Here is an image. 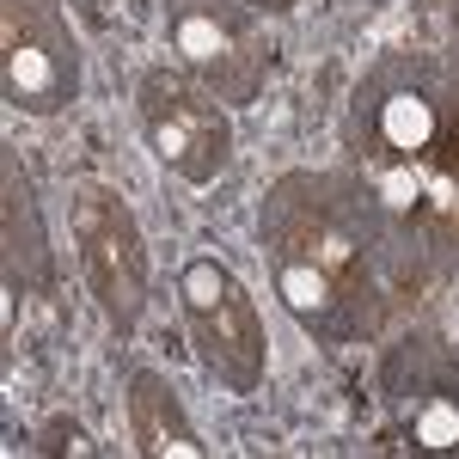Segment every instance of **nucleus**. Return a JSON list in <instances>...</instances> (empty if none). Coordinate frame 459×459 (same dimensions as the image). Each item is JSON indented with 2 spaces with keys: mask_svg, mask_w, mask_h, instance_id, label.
<instances>
[{
  "mask_svg": "<svg viewBox=\"0 0 459 459\" xmlns=\"http://www.w3.org/2000/svg\"><path fill=\"white\" fill-rule=\"evenodd\" d=\"M178 307L190 325L196 361L209 368L227 392H257L264 368H270V337H264V313L246 294V282L221 264V257H190L178 276Z\"/></svg>",
  "mask_w": 459,
  "mask_h": 459,
  "instance_id": "1",
  "label": "nucleus"
},
{
  "mask_svg": "<svg viewBox=\"0 0 459 459\" xmlns=\"http://www.w3.org/2000/svg\"><path fill=\"white\" fill-rule=\"evenodd\" d=\"M74 246H80V264H86V282L99 294V307L117 331H135V318L147 307V246L129 203L105 190V184H80L74 190Z\"/></svg>",
  "mask_w": 459,
  "mask_h": 459,
  "instance_id": "2",
  "label": "nucleus"
},
{
  "mask_svg": "<svg viewBox=\"0 0 459 459\" xmlns=\"http://www.w3.org/2000/svg\"><path fill=\"white\" fill-rule=\"evenodd\" d=\"M142 129L160 166H172L190 184H214L233 160V123L214 105V92L178 80V74H147L142 86Z\"/></svg>",
  "mask_w": 459,
  "mask_h": 459,
  "instance_id": "3",
  "label": "nucleus"
},
{
  "mask_svg": "<svg viewBox=\"0 0 459 459\" xmlns=\"http://www.w3.org/2000/svg\"><path fill=\"white\" fill-rule=\"evenodd\" d=\"M62 37H19L6 43V99L19 110H56L74 92V56H62Z\"/></svg>",
  "mask_w": 459,
  "mask_h": 459,
  "instance_id": "4",
  "label": "nucleus"
},
{
  "mask_svg": "<svg viewBox=\"0 0 459 459\" xmlns=\"http://www.w3.org/2000/svg\"><path fill=\"white\" fill-rule=\"evenodd\" d=\"M129 429H135V441H142V454L153 459H209V447L196 441V429H190V417H184V404H178V392L153 374V368H142L135 380H129Z\"/></svg>",
  "mask_w": 459,
  "mask_h": 459,
  "instance_id": "5",
  "label": "nucleus"
},
{
  "mask_svg": "<svg viewBox=\"0 0 459 459\" xmlns=\"http://www.w3.org/2000/svg\"><path fill=\"white\" fill-rule=\"evenodd\" d=\"M172 43H178V56H184V62H190L196 74H209L221 99L246 105L251 80H246V74H233V56H239V49H233V31H227L214 13H178Z\"/></svg>",
  "mask_w": 459,
  "mask_h": 459,
  "instance_id": "6",
  "label": "nucleus"
},
{
  "mask_svg": "<svg viewBox=\"0 0 459 459\" xmlns=\"http://www.w3.org/2000/svg\"><path fill=\"white\" fill-rule=\"evenodd\" d=\"M404 435L423 454H459V380H435L404 411Z\"/></svg>",
  "mask_w": 459,
  "mask_h": 459,
  "instance_id": "7",
  "label": "nucleus"
},
{
  "mask_svg": "<svg viewBox=\"0 0 459 459\" xmlns=\"http://www.w3.org/2000/svg\"><path fill=\"white\" fill-rule=\"evenodd\" d=\"M276 294H282V307L300 325H331L337 276L325 264H313V257H276Z\"/></svg>",
  "mask_w": 459,
  "mask_h": 459,
  "instance_id": "8",
  "label": "nucleus"
},
{
  "mask_svg": "<svg viewBox=\"0 0 459 459\" xmlns=\"http://www.w3.org/2000/svg\"><path fill=\"white\" fill-rule=\"evenodd\" d=\"M380 142L392 153H404V160H417L435 142V105H429L423 92H392L386 105H380Z\"/></svg>",
  "mask_w": 459,
  "mask_h": 459,
  "instance_id": "9",
  "label": "nucleus"
}]
</instances>
